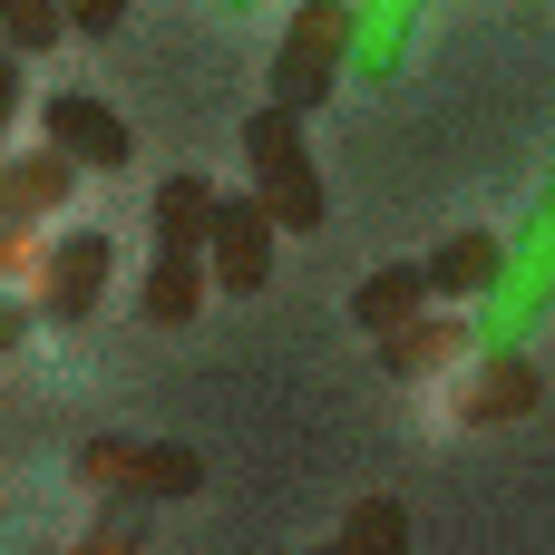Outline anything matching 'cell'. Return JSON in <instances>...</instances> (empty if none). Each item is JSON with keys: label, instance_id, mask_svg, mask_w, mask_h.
<instances>
[{"label": "cell", "instance_id": "6da1fadb", "mask_svg": "<svg viewBox=\"0 0 555 555\" xmlns=\"http://www.w3.org/2000/svg\"><path fill=\"white\" fill-rule=\"evenodd\" d=\"M244 195L273 215V234H322L332 195H322V166H312V137H302V107L263 98L244 117Z\"/></svg>", "mask_w": 555, "mask_h": 555}, {"label": "cell", "instance_id": "7a4b0ae2", "mask_svg": "<svg viewBox=\"0 0 555 555\" xmlns=\"http://www.w3.org/2000/svg\"><path fill=\"white\" fill-rule=\"evenodd\" d=\"M546 302H555V205H537L527 234L498 244V273H488V293L468 302V341H478V351L527 341V332L546 322Z\"/></svg>", "mask_w": 555, "mask_h": 555}, {"label": "cell", "instance_id": "3957f363", "mask_svg": "<svg viewBox=\"0 0 555 555\" xmlns=\"http://www.w3.org/2000/svg\"><path fill=\"white\" fill-rule=\"evenodd\" d=\"M341 59H351V0H293L283 49H273V98L312 117L341 88Z\"/></svg>", "mask_w": 555, "mask_h": 555}, {"label": "cell", "instance_id": "277c9868", "mask_svg": "<svg viewBox=\"0 0 555 555\" xmlns=\"http://www.w3.org/2000/svg\"><path fill=\"white\" fill-rule=\"evenodd\" d=\"M107 273H117V244L98 224L59 234V244H29V312L39 322H88L107 302Z\"/></svg>", "mask_w": 555, "mask_h": 555}, {"label": "cell", "instance_id": "5b68a950", "mask_svg": "<svg viewBox=\"0 0 555 555\" xmlns=\"http://www.w3.org/2000/svg\"><path fill=\"white\" fill-rule=\"evenodd\" d=\"M273 244H283L273 215H263L254 195H224V185H215L205 244H195V254H205V283H215V293H263V283H273Z\"/></svg>", "mask_w": 555, "mask_h": 555}, {"label": "cell", "instance_id": "8992f818", "mask_svg": "<svg viewBox=\"0 0 555 555\" xmlns=\"http://www.w3.org/2000/svg\"><path fill=\"white\" fill-rule=\"evenodd\" d=\"M537 400H546V371H537L527 341H498V351L459 361V420L468 429H517V420H537Z\"/></svg>", "mask_w": 555, "mask_h": 555}, {"label": "cell", "instance_id": "52a82bcc", "mask_svg": "<svg viewBox=\"0 0 555 555\" xmlns=\"http://www.w3.org/2000/svg\"><path fill=\"white\" fill-rule=\"evenodd\" d=\"M39 137H49L78 176H117V166L137 156L127 117H117L107 98H88V88H39Z\"/></svg>", "mask_w": 555, "mask_h": 555}, {"label": "cell", "instance_id": "ba28073f", "mask_svg": "<svg viewBox=\"0 0 555 555\" xmlns=\"http://www.w3.org/2000/svg\"><path fill=\"white\" fill-rule=\"evenodd\" d=\"M371 341H380V371H390V380H449V371L478 351V341H468V302H439V312L420 302L410 322H390V332H371Z\"/></svg>", "mask_w": 555, "mask_h": 555}, {"label": "cell", "instance_id": "9c48e42d", "mask_svg": "<svg viewBox=\"0 0 555 555\" xmlns=\"http://www.w3.org/2000/svg\"><path fill=\"white\" fill-rule=\"evenodd\" d=\"M78 195V166L39 137V146H0V224H49Z\"/></svg>", "mask_w": 555, "mask_h": 555}, {"label": "cell", "instance_id": "30bf717a", "mask_svg": "<svg viewBox=\"0 0 555 555\" xmlns=\"http://www.w3.org/2000/svg\"><path fill=\"white\" fill-rule=\"evenodd\" d=\"M420 10L429 0H351V59H341V78H361V88L400 78V59L420 39Z\"/></svg>", "mask_w": 555, "mask_h": 555}, {"label": "cell", "instance_id": "8fae6325", "mask_svg": "<svg viewBox=\"0 0 555 555\" xmlns=\"http://www.w3.org/2000/svg\"><path fill=\"white\" fill-rule=\"evenodd\" d=\"M205 302H215V283H205V254H185V244H156L146 283H137V312H146L156 332H185Z\"/></svg>", "mask_w": 555, "mask_h": 555}, {"label": "cell", "instance_id": "7c38bea8", "mask_svg": "<svg viewBox=\"0 0 555 555\" xmlns=\"http://www.w3.org/2000/svg\"><path fill=\"white\" fill-rule=\"evenodd\" d=\"M195 488H205V459H195L185 439H137V449H127V488H117V498H166V507H176V498H195Z\"/></svg>", "mask_w": 555, "mask_h": 555}, {"label": "cell", "instance_id": "4fadbf2b", "mask_svg": "<svg viewBox=\"0 0 555 555\" xmlns=\"http://www.w3.org/2000/svg\"><path fill=\"white\" fill-rule=\"evenodd\" d=\"M420 273H429V302H478V293H488V273H498V234H478V224H468V234H449Z\"/></svg>", "mask_w": 555, "mask_h": 555}, {"label": "cell", "instance_id": "5bb4252c", "mask_svg": "<svg viewBox=\"0 0 555 555\" xmlns=\"http://www.w3.org/2000/svg\"><path fill=\"white\" fill-rule=\"evenodd\" d=\"M420 302H429V273H420V263H380V273L351 283V322H361V332H390V322H410Z\"/></svg>", "mask_w": 555, "mask_h": 555}, {"label": "cell", "instance_id": "9a60e30c", "mask_svg": "<svg viewBox=\"0 0 555 555\" xmlns=\"http://www.w3.org/2000/svg\"><path fill=\"white\" fill-rule=\"evenodd\" d=\"M205 205H215V185L195 176V166H176L166 185H156V205H146V224H156V244H205Z\"/></svg>", "mask_w": 555, "mask_h": 555}, {"label": "cell", "instance_id": "2e32d148", "mask_svg": "<svg viewBox=\"0 0 555 555\" xmlns=\"http://www.w3.org/2000/svg\"><path fill=\"white\" fill-rule=\"evenodd\" d=\"M341 546L351 555H400L410 546V507H400V498H361V507L341 517Z\"/></svg>", "mask_w": 555, "mask_h": 555}, {"label": "cell", "instance_id": "e0dca14e", "mask_svg": "<svg viewBox=\"0 0 555 555\" xmlns=\"http://www.w3.org/2000/svg\"><path fill=\"white\" fill-rule=\"evenodd\" d=\"M59 39H68L59 0H0V49H10V59H39V49H59Z\"/></svg>", "mask_w": 555, "mask_h": 555}, {"label": "cell", "instance_id": "ac0fdd59", "mask_svg": "<svg viewBox=\"0 0 555 555\" xmlns=\"http://www.w3.org/2000/svg\"><path fill=\"white\" fill-rule=\"evenodd\" d=\"M127 449H137V439H88V449H78V488H88V498H117V488H127Z\"/></svg>", "mask_w": 555, "mask_h": 555}, {"label": "cell", "instance_id": "d6986e66", "mask_svg": "<svg viewBox=\"0 0 555 555\" xmlns=\"http://www.w3.org/2000/svg\"><path fill=\"white\" fill-rule=\"evenodd\" d=\"M59 20H68L78 39H117V29H127V0H59Z\"/></svg>", "mask_w": 555, "mask_h": 555}, {"label": "cell", "instance_id": "ffe728a7", "mask_svg": "<svg viewBox=\"0 0 555 555\" xmlns=\"http://www.w3.org/2000/svg\"><path fill=\"white\" fill-rule=\"evenodd\" d=\"M29 332H39V312L20 302V283H0V361H10V351H20Z\"/></svg>", "mask_w": 555, "mask_h": 555}, {"label": "cell", "instance_id": "44dd1931", "mask_svg": "<svg viewBox=\"0 0 555 555\" xmlns=\"http://www.w3.org/2000/svg\"><path fill=\"white\" fill-rule=\"evenodd\" d=\"M20 98H29V78H20V59L0 49V146H10V117H20Z\"/></svg>", "mask_w": 555, "mask_h": 555}, {"label": "cell", "instance_id": "7402d4cb", "mask_svg": "<svg viewBox=\"0 0 555 555\" xmlns=\"http://www.w3.org/2000/svg\"><path fill=\"white\" fill-rule=\"evenodd\" d=\"M29 273V224H0V283Z\"/></svg>", "mask_w": 555, "mask_h": 555}, {"label": "cell", "instance_id": "603a6c76", "mask_svg": "<svg viewBox=\"0 0 555 555\" xmlns=\"http://www.w3.org/2000/svg\"><path fill=\"white\" fill-rule=\"evenodd\" d=\"M215 10H263V0H215Z\"/></svg>", "mask_w": 555, "mask_h": 555}]
</instances>
